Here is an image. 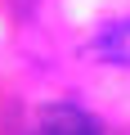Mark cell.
Listing matches in <instances>:
<instances>
[{"label": "cell", "instance_id": "obj_1", "mask_svg": "<svg viewBox=\"0 0 130 135\" xmlns=\"http://www.w3.org/2000/svg\"><path fill=\"white\" fill-rule=\"evenodd\" d=\"M40 135H99V122L72 104H54L40 117Z\"/></svg>", "mask_w": 130, "mask_h": 135}, {"label": "cell", "instance_id": "obj_2", "mask_svg": "<svg viewBox=\"0 0 130 135\" xmlns=\"http://www.w3.org/2000/svg\"><path fill=\"white\" fill-rule=\"evenodd\" d=\"M90 50L112 63V68H130V18H117L108 27H99V36L90 41Z\"/></svg>", "mask_w": 130, "mask_h": 135}]
</instances>
